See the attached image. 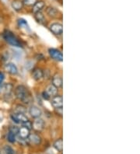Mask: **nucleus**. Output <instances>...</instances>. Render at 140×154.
<instances>
[{
    "mask_svg": "<svg viewBox=\"0 0 140 154\" xmlns=\"http://www.w3.org/2000/svg\"><path fill=\"white\" fill-rule=\"evenodd\" d=\"M18 26H20V28H24L25 30H30V28H29V26H28L27 23H26L24 20H18Z\"/></svg>",
    "mask_w": 140,
    "mask_h": 154,
    "instance_id": "23",
    "label": "nucleus"
},
{
    "mask_svg": "<svg viewBox=\"0 0 140 154\" xmlns=\"http://www.w3.org/2000/svg\"><path fill=\"white\" fill-rule=\"evenodd\" d=\"M34 18H35L36 21H37V23H41V24L45 23V15H44V13L41 11L34 13Z\"/></svg>",
    "mask_w": 140,
    "mask_h": 154,
    "instance_id": "20",
    "label": "nucleus"
},
{
    "mask_svg": "<svg viewBox=\"0 0 140 154\" xmlns=\"http://www.w3.org/2000/svg\"><path fill=\"white\" fill-rule=\"evenodd\" d=\"M42 97H43L45 100H50L51 99L50 96H49L48 94H47V93L45 92V91H44V92L42 93Z\"/></svg>",
    "mask_w": 140,
    "mask_h": 154,
    "instance_id": "28",
    "label": "nucleus"
},
{
    "mask_svg": "<svg viewBox=\"0 0 140 154\" xmlns=\"http://www.w3.org/2000/svg\"><path fill=\"white\" fill-rule=\"evenodd\" d=\"M45 92L47 94H48L50 97H53L56 96V95H58V89L57 87H55L54 85H52L51 83L49 84L48 86H47L46 89L45 90Z\"/></svg>",
    "mask_w": 140,
    "mask_h": 154,
    "instance_id": "15",
    "label": "nucleus"
},
{
    "mask_svg": "<svg viewBox=\"0 0 140 154\" xmlns=\"http://www.w3.org/2000/svg\"><path fill=\"white\" fill-rule=\"evenodd\" d=\"M51 104L55 108H59V107H62L63 106V98H62V95H56V96L53 97L51 99Z\"/></svg>",
    "mask_w": 140,
    "mask_h": 154,
    "instance_id": "5",
    "label": "nucleus"
},
{
    "mask_svg": "<svg viewBox=\"0 0 140 154\" xmlns=\"http://www.w3.org/2000/svg\"><path fill=\"white\" fill-rule=\"evenodd\" d=\"M46 13L47 15H48L51 18H57L60 14L59 11L56 8L52 7V6H48V7L47 8Z\"/></svg>",
    "mask_w": 140,
    "mask_h": 154,
    "instance_id": "16",
    "label": "nucleus"
},
{
    "mask_svg": "<svg viewBox=\"0 0 140 154\" xmlns=\"http://www.w3.org/2000/svg\"><path fill=\"white\" fill-rule=\"evenodd\" d=\"M44 7H45V2L43 1H37L34 6H32V12L36 13L37 12L41 11Z\"/></svg>",
    "mask_w": 140,
    "mask_h": 154,
    "instance_id": "17",
    "label": "nucleus"
},
{
    "mask_svg": "<svg viewBox=\"0 0 140 154\" xmlns=\"http://www.w3.org/2000/svg\"><path fill=\"white\" fill-rule=\"evenodd\" d=\"M10 118H11V120L16 124L23 125L29 121V119L23 113H14L10 115Z\"/></svg>",
    "mask_w": 140,
    "mask_h": 154,
    "instance_id": "3",
    "label": "nucleus"
},
{
    "mask_svg": "<svg viewBox=\"0 0 140 154\" xmlns=\"http://www.w3.org/2000/svg\"><path fill=\"white\" fill-rule=\"evenodd\" d=\"M48 53L50 56L54 59V60L57 61V62H62L63 60V55L62 53L55 48H50L48 50Z\"/></svg>",
    "mask_w": 140,
    "mask_h": 154,
    "instance_id": "6",
    "label": "nucleus"
},
{
    "mask_svg": "<svg viewBox=\"0 0 140 154\" xmlns=\"http://www.w3.org/2000/svg\"><path fill=\"white\" fill-rule=\"evenodd\" d=\"M0 154H15V150L9 145H5L0 150Z\"/></svg>",
    "mask_w": 140,
    "mask_h": 154,
    "instance_id": "19",
    "label": "nucleus"
},
{
    "mask_svg": "<svg viewBox=\"0 0 140 154\" xmlns=\"http://www.w3.org/2000/svg\"><path fill=\"white\" fill-rule=\"evenodd\" d=\"M27 139L32 145H35V146L40 145L41 143V141H42L41 136L35 133L30 134V135H29V137H28Z\"/></svg>",
    "mask_w": 140,
    "mask_h": 154,
    "instance_id": "13",
    "label": "nucleus"
},
{
    "mask_svg": "<svg viewBox=\"0 0 140 154\" xmlns=\"http://www.w3.org/2000/svg\"><path fill=\"white\" fill-rule=\"evenodd\" d=\"M18 130H19V128L16 127V126H12V127H10V128H9V132H13V133H14L16 135H17V133H18Z\"/></svg>",
    "mask_w": 140,
    "mask_h": 154,
    "instance_id": "26",
    "label": "nucleus"
},
{
    "mask_svg": "<svg viewBox=\"0 0 140 154\" xmlns=\"http://www.w3.org/2000/svg\"><path fill=\"white\" fill-rule=\"evenodd\" d=\"M13 90V86L11 83H3L0 87V94H3L4 96H10Z\"/></svg>",
    "mask_w": 140,
    "mask_h": 154,
    "instance_id": "9",
    "label": "nucleus"
},
{
    "mask_svg": "<svg viewBox=\"0 0 140 154\" xmlns=\"http://www.w3.org/2000/svg\"><path fill=\"white\" fill-rule=\"evenodd\" d=\"M14 96L17 100L25 104H29L31 101V97L27 88L23 85H18L14 89Z\"/></svg>",
    "mask_w": 140,
    "mask_h": 154,
    "instance_id": "1",
    "label": "nucleus"
},
{
    "mask_svg": "<svg viewBox=\"0 0 140 154\" xmlns=\"http://www.w3.org/2000/svg\"><path fill=\"white\" fill-rule=\"evenodd\" d=\"M49 29L54 35H62L63 32V26L60 23H53L49 26Z\"/></svg>",
    "mask_w": 140,
    "mask_h": 154,
    "instance_id": "4",
    "label": "nucleus"
},
{
    "mask_svg": "<svg viewBox=\"0 0 140 154\" xmlns=\"http://www.w3.org/2000/svg\"><path fill=\"white\" fill-rule=\"evenodd\" d=\"M4 69H5V70L8 73L11 74L13 75H16L18 74V69H17V66L12 63V62L6 63L5 66H4Z\"/></svg>",
    "mask_w": 140,
    "mask_h": 154,
    "instance_id": "12",
    "label": "nucleus"
},
{
    "mask_svg": "<svg viewBox=\"0 0 140 154\" xmlns=\"http://www.w3.org/2000/svg\"><path fill=\"white\" fill-rule=\"evenodd\" d=\"M2 38H3L4 41L9 45H12L13 47L17 48H21L22 47V44H21L20 41L18 39L17 36L11 32L10 30H6L2 33Z\"/></svg>",
    "mask_w": 140,
    "mask_h": 154,
    "instance_id": "2",
    "label": "nucleus"
},
{
    "mask_svg": "<svg viewBox=\"0 0 140 154\" xmlns=\"http://www.w3.org/2000/svg\"><path fill=\"white\" fill-rule=\"evenodd\" d=\"M53 146L58 152H62V149H63V141H62V139H58L55 140L54 144H53Z\"/></svg>",
    "mask_w": 140,
    "mask_h": 154,
    "instance_id": "21",
    "label": "nucleus"
},
{
    "mask_svg": "<svg viewBox=\"0 0 140 154\" xmlns=\"http://www.w3.org/2000/svg\"><path fill=\"white\" fill-rule=\"evenodd\" d=\"M45 126V121L41 118L34 119V121L32 123V128H34L35 131L40 132L41 130H43Z\"/></svg>",
    "mask_w": 140,
    "mask_h": 154,
    "instance_id": "7",
    "label": "nucleus"
},
{
    "mask_svg": "<svg viewBox=\"0 0 140 154\" xmlns=\"http://www.w3.org/2000/svg\"><path fill=\"white\" fill-rule=\"evenodd\" d=\"M51 84L54 85V87H57L58 89L61 88L62 87V83H63V80H62V76L61 74L55 73L51 78Z\"/></svg>",
    "mask_w": 140,
    "mask_h": 154,
    "instance_id": "10",
    "label": "nucleus"
},
{
    "mask_svg": "<svg viewBox=\"0 0 140 154\" xmlns=\"http://www.w3.org/2000/svg\"><path fill=\"white\" fill-rule=\"evenodd\" d=\"M25 111H26L25 107H23V105H17L16 107L15 113H23V114H25Z\"/></svg>",
    "mask_w": 140,
    "mask_h": 154,
    "instance_id": "25",
    "label": "nucleus"
},
{
    "mask_svg": "<svg viewBox=\"0 0 140 154\" xmlns=\"http://www.w3.org/2000/svg\"><path fill=\"white\" fill-rule=\"evenodd\" d=\"M29 114L32 118L37 119V118H41V115H42V111L37 106L31 105L29 108Z\"/></svg>",
    "mask_w": 140,
    "mask_h": 154,
    "instance_id": "11",
    "label": "nucleus"
},
{
    "mask_svg": "<svg viewBox=\"0 0 140 154\" xmlns=\"http://www.w3.org/2000/svg\"><path fill=\"white\" fill-rule=\"evenodd\" d=\"M32 78L35 81H39L43 78L44 71L41 68H36L32 72Z\"/></svg>",
    "mask_w": 140,
    "mask_h": 154,
    "instance_id": "14",
    "label": "nucleus"
},
{
    "mask_svg": "<svg viewBox=\"0 0 140 154\" xmlns=\"http://www.w3.org/2000/svg\"><path fill=\"white\" fill-rule=\"evenodd\" d=\"M7 141L10 143H14L17 141V135L9 131L7 134Z\"/></svg>",
    "mask_w": 140,
    "mask_h": 154,
    "instance_id": "22",
    "label": "nucleus"
},
{
    "mask_svg": "<svg viewBox=\"0 0 140 154\" xmlns=\"http://www.w3.org/2000/svg\"><path fill=\"white\" fill-rule=\"evenodd\" d=\"M11 6L13 10L16 11H20L23 7V4L20 0H13L11 3Z\"/></svg>",
    "mask_w": 140,
    "mask_h": 154,
    "instance_id": "18",
    "label": "nucleus"
},
{
    "mask_svg": "<svg viewBox=\"0 0 140 154\" xmlns=\"http://www.w3.org/2000/svg\"><path fill=\"white\" fill-rule=\"evenodd\" d=\"M37 0H23V4L26 6H33Z\"/></svg>",
    "mask_w": 140,
    "mask_h": 154,
    "instance_id": "24",
    "label": "nucleus"
},
{
    "mask_svg": "<svg viewBox=\"0 0 140 154\" xmlns=\"http://www.w3.org/2000/svg\"><path fill=\"white\" fill-rule=\"evenodd\" d=\"M62 107H59V108H55V111L57 112L58 115H59L60 116H62Z\"/></svg>",
    "mask_w": 140,
    "mask_h": 154,
    "instance_id": "29",
    "label": "nucleus"
},
{
    "mask_svg": "<svg viewBox=\"0 0 140 154\" xmlns=\"http://www.w3.org/2000/svg\"><path fill=\"white\" fill-rule=\"evenodd\" d=\"M4 79H5V74L3 72L0 71V87H2V85L4 83Z\"/></svg>",
    "mask_w": 140,
    "mask_h": 154,
    "instance_id": "27",
    "label": "nucleus"
},
{
    "mask_svg": "<svg viewBox=\"0 0 140 154\" xmlns=\"http://www.w3.org/2000/svg\"><path fill=\"white\" fill-rule=\"evenodd\" d=\"M30 130H29L27 128H26V127L22 125V127L19 128L18 133H17V139H23V140H26V139L29 137V135H30Z\"/></svg>",
    "mask_w": 140,
    "mask_h": 154,
    "instance_id": "8",
    "label": "nucleus"
}]
</instances>
